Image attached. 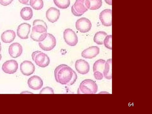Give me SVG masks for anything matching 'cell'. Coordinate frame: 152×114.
I'll return each mask as SVG.
<instances>
[{
	"label": "cell",
	"instance_id": "obj_1",
	"mask_svg": "<svg viewBox=\"0 0 152 114\" xmlns=\"http://www.w3.org/2000/svg\"><path fill=\"white\" fill-rule=\"evenodd\" d=\"M54 76L56 82L67 86L74 84L77 79V76L75 71L65 64L60 65L56 68Z\"/></svg>",
	"mask_w": 152,
	"mask_h": 114
},
{
	"label": "cell",
	"instance_id": "obj_2",
	"mask_svg": "<svg viewBox=\"0 0 152 114\" xmlns=\"http://www.w3.org/2000/svg\"><path fill=\"white\" fill-rule=\"evenodd\" d=\"M33 26L31 38L34 41H42L47 34L48 26L46 23L42 20L36 19L34 21Z\"/></svg>",
	"mask_w": 152,
	"mask_h": 114
},
{
	"label": "cell",
	"instance_id": "obj_3",
	"mask_svg": "<svg viewBox=\"0 0 152 114\" xmlns=\"http://www.w3.org/2000/svg\"><path fill=\"white\" fill-rule=\"evenodd\" d=\"M98 90V86L96 83L90 79H86L80 83L77 90L78 94H95Z\"/></svg>",
	"mask_w": 152,
	"mask_h": 114
},
{
	"label": "cell",
	"instance_id": "obj_4",
	"mask_svg": "<svg viewBox=\"0 0 152 114\" xmlns=\"http://www.w3.org/2000/svg\"><path fill=\"white\" fill-rule=\"evenodd\" d=\"M31 56L36 64L39 67H45L50 64V59L48 56L41 51L37 50L33 52Z\"/></svg>",
	"mask_w": 152,
	"mask_h": 114
},
{
	"label": "cell",
	"instance_id": "obj_5",
	"mask_svg": "<svg viewBox=\"0 0 152 114\" xmlns=\"http://www.w3.org/2000/svg\"><path fill=\"white\" fill-rule=\"evenodd\" d=\"M56 42V39L54 36L52 34L47 33L45 39L42 41L39 42L38 44L42 50L50 51L55 47Z\"/></svg>",
	"mask_w": 152,
	"mask_h": 114
},
{
	"label": "cell",
	"instance_id": "obj_6",
	"mask_svg": "<svg viewBox=\"0 0 152 114\" xmlns=\"http://www.w3.org/2000/svg\"><path fill=\"white\" fill-rule=\"evenodd\" d=\"M86 0H76L71 7L72 12L74 15L80 16L88 10L86 6Z\"/></svg>",
	"mask_w": 152,
	"mask_h": 114
},
{
	"label": "cell",
	"instance_id": "obj_7",
	"mask_svg": "<svg viewBox=\"0 0 152 114\" xmlns=\"http://www.w3.org/2000/svg\"><path fill=\"white\" fill-rule=\"evenodd\" d=\"M63 37L66 43L68 45L73 46L78 43V39L75 32L70 28L66 29L63 32Z\"/></svg>",
	"mask_w": 152,
	"mask_h": 114
},
{
	"label": "cell",
	"instance_id": "obj_8",
	"mask_svg": "<svg viewBox=\"0 0 152 114\" xmlns=\"http://www.w3.org/2000/svg\"><path fill=\"white\" fill-rule=\"evenodd\" d=\"M105 62L104 60L100 59L97 60L94 63L93 70L94 76L96 79L100 80L103 78Z\"/></svg>",
	"mask_w": 152,
	"mask_h": 114
},
{
	"label": "cell",
	"instance_id": "obj_9",
	"mask_svg": "<svg viewBox=\"0 0 152 114\" xmlns=\"http://www.w3.org/2000/svg\"><path fill=\"white\" fill-rule=\"evenodd\" d=\"M76 29L81 33H86L90 30L92 24L90 21L86 18H81L76 22Z\"/></svg>",
	"mask_w": 152,
	"mask_h": 114
},
{
	"label": "cell",
	"instance_id": "obj_10",
	"mask_svg": "<svg viewBox=\"0 0 152 114\" xmlns=\"http://www.w3.org/2000/svg\"><path fill=\"white\" fill-rule=\"evenodd\" d=\"M31 28V25L27 23H24L20 24L17 29V36L21 39H28Z\"/></svg>",
	"mask_w": 152,
	"mask_h": 114
},
{
	"label": "cell",
	"instance_id": "obj_11",
	"mask_svg": "<svg viewBox=\"0 0 152 114\" xmlns=\"http://www.w3.org/2000/svg\"><path fill=\"white\" fill-rule=\"evenodd\" d=\"M18 69V64L14 60L6 61L3 64L2 69L5 73L12 74L15 73Z\"/></svg>",
	"mask_w": 152,
	"mask_h": 114
},
{
	"label": "cell",
	"instance_id": "obj_12",
	"mask_svg": "<svg viewBox=\"0 0 152 114\" xmlns=\"http://www.w3.org/2000/svg\"><path fill=\"white\" fill-rule=\"evenodd\" d=\"M99 19L102 24L106 26L112 25V11L110 9H105L100 14Z\"/></svg>",
	"mask_w": 152,
	"mask_h": 114
},
{
	"label": "cell",
	"instance_id": "obj_13",
	"mask_svg": "<svg viewBox=\"0 0 152 114\" xmlns=\"http://www.w3.org/2000/svg\"><path fill=\"white\" fill-rule=\"evenodd\" d=\"M35 66L31 61L25 60L20 64V70L24 75L29 76L32 74L35 71Z\"/></svg>",
	"mask_w": 152,
	"mask_h": 114
},
{
	"label": "cell",
	"instance_id": "obj_14",
	"mask_svg": "<svg viewBox=\"0 0 152 114\" xmlns=\"http://www.w3.org/2000/svg\"><path fill=\"white\" fill-rule=\"evenodd\" d=\"M75 68L76 71L80 74L84 75L89 71L90 66L88 63L85 60L80 59L76 61Z\"/></svg>",
	"mask_w": 152,
	"mask_h": 114
},
{
	"label": "cell",
	"instance_id": "obj_15",
	"mask_svg": "<svg viewBox=\"0 0 152 114\" xmlns=\"http://www.w3.org/2000/svg\"><path fill=\"white\" fill-rule=\"evenodd\" d=\"M28 84L30 88L37 90L42 88L43 85V82L40 77L37 75H34L28 80Z\"/></svg>",
	"mask_w": 152,
	"mask_h": 114
},
{
	"label": "cell",
	"instance_id": "obj_16",
	"mask_svg": "<svg viewBox=\"0 0 152 114\" xmlns=\"http://www.w3.org/2000/svg\"><path fill=\"white\" fill-rule=\"evenodd\" d=\"M60 15L59 10L56 8L51 7L46 12V18L49 21L52 23L56 22L59 18Z\"/></svg>",
	"mask_w": 152,
	"mask_h": 114
},
{
	"label": "cell",
	"instance_id": "obj_17",
	"mask_svg": "<svg viewBox=\"0 0 152 114\" xmlns=\"http://www.w3.org/2000/svg\"><path fill=\"white\" fill-rule=\"evenodd\" d=\"M99 53V48L96 46H91L83 50L81 53L82 56L86 58H92Z\"/></svg>",
	"mask_w": 152,
	"mask_h": 114
},
{
	"label": "cell",
	"instance_id": "obj_18",
	"mask_svg": "<svg viewBox=\"0 0 152 114\" xmlns=\"http://www.w3.org/2000/svg\"><path fill=\"white\" fill-rule=\"evenodd\" d=\"M22 52V47L18 42L14 43L9 47V54L12 58H16L19 57L21 55Z\"/></svg>",
	"mask_w": 152,
	"mask_h": 114
},
{
	"label": "cell",
	"instance_id": "obj_19",
	"mask_svg": "<svg viewBox=\"0 0 152 114\" xmlns=\"http://www.w3.org/2000/svg\"><path fill=\"white\" fill-rule=\"evenodd\" d=\"M15 37V33L13 30H8L2 33L1 38L4 42L6 43H10L13 41Z\"/></svg>",
	"mask_w": 152,
	"mask_h": 114
},
{
	"label": "cell",
	"instance_id": "obj_20",
	"mask_svg": "<svg viewBox=\"0 0 152 114\" xmlns=\"http://www.w3.org/2000/svg\"><path fill=\"white\" fill-rule=\"evenodd\" d=\"M20 15L22 18L26 20H30L33 15V10L32 9L29 7H25L21 10Z\"/></svg>",
	"mask_w": 152,
	"mask_h": 114
},
{
	"label": "cell",
	"instance_id": "obj_21",
	"mask_svg": "<svg viewBox=\"0 0 152 114\" xmlns=\"http://www.w3.org/2000/svg\"><path fill=\"white\" fill-rule=\"evenodd\" d=\"M86 6L90 10H96L102 6V0H86Z\"/></svg>",
	"mask_w": 152,
	"mask_h": 114
},
{
	"label": "cell",
	"instance_id": "obj_22",
	"mask_svg": "<svg viewBox=\"0 0 152 114\" xmlns=\"http://www.w3.org/2000/svg\"><path fill=\"white\" fill-rule=\"evenodd\" d=\"M112 59H108L105 62L104 69L103 72V75L107 79H111L112 75Z\"/></svg>",
	"mask_w": 152,
	"mask_h": 114
},
{
	"label": "cell",
	"instance_id": "obj_23",
	"mask_svg": "<svg viewBox=\"0 0 152 114\" xmlns=\"http://www.w3.org/2000/svg\"><path fill=\"white\" fill-rule=\"evenodd\" d=\"M107 35V34L104 31L98 32L95 34L94 38V41L98 45H102L103 44L104 40Z\"/></svg>",
	"mask_w": 152,
	"mask_h": 114
},
{
	"label": "cell",
	"instance_id": "obj_24",
	"mask_svg": "<svg viewBox=\"0 0 152 114\" xmlns=\"http://www.w3.org/2000/svg\"><path fill=\"white\" fill-rule=\"evenodd\" d=\"M29 4L34 9L37 10H41L44 6L42 0H30Z\"/></svg>",
	"mask_w": 152,
	"mask_h": 114
},
{
	"label": "cell",
	"instance_id": "obj_25",
	"mask_svg": "<svg viewBox=\"0 0 152 114\" xmlns=\"http://www.w3.org/2000/svg\"><path fill=\"white\" fill-rule=\"evenodd\" d=\"M56 5L60 9H65L68 8L70 5V0H53Z\"/></svg>",
	"mask_w": 152,
	"mask_h": 114
},
{
	"label": "cell",
	"instance_id": "obj_26",
	"mask_svg": "<svg viewBox=\"0 0 152 114\" xmlns=\"http://www.w3.org/2000/svg\"><path fill=\"white\" fill-rule=\"evenodd\" d=\"M112 35H108L105 37L103 42L105 46L111 50L112 49Z\"/></svg>",
	"mask_w": 152,
	"mask_h": 114
},
{
	"label": "cell",
	"instance_id": "obj_27",
	"mask_svg": "<svg viewBox=\"0 0 152 114\" xmlns=\"http://www.w3.org/2000/svg\"><path fill=\"white\" fill-rule=\"evenodd\" d=\"M40 94H53L54 91L53 89L50 87H46L43 88L40 91Z\"/></svg>",
	"mask_w": 152,
	"mask_h": 114
},
{
	"label": "cell",
	"instance_id": "obj_28",
	"mask_svg": "<svg viewBox=\"0 0 152 114\" xmlns=\"http://www.w3.org/2000/svg\"><path fill=\"white\" fill-rule=\"evenodd\" d=\"M13 0H0V4L4 6H7L10 4Z\"/></svg>",
	"mask_w": 152,
	"mask_h": 114
},
{
	"label": "cell",
	"instance_id": "obj_29",
	"mask_svg": "<svg viewBox=\"0 0 152 114\" xmlns=\"http://www.w3.org/2000/svg\"><path fill=\"white\" fill-rule=\"evenodd\" d=\"M18 1L20 2L22 4L27 5H29V2L30 0H18Z\"/></svg>",
	"mask_w": 152,
	"mask_h": 114
},
{
	"label": "cell",
	"instance_id": "obj_30",
	"mask_svg": "<svg viewBox=\"0 0 152 114\" xmlns=\"http://www.w3.org/2000/svg\"><path fill=\"white\" fill-rule=\"evenodd\" d=\"M105 2L108 4L112 5V0H104Z\"/></svg>",
	"mask_w": 152,
	"mask_h": 114
},
{
	"label": "cell",
	"instance_id": "obj_31",
	"mask_svg": "<svg viewBox=\"0 0 152 114\" xmlns=\"http://www.w3.org/2000/svg\"><path fill=\"white\" fill-rule=\"evenodd\" d=\"M1 42H0V53H1Z\"/></svg>",
	"mask_w": 152,
	"mask_h": 114
},
{
	"label": "cell",
	"instance_id": "obj_32",
	"mask_svg": "<svg viewBox=\"0 0 152 114\" xmlns=\"http://www.w3.org/2000/svg\"><path fill=\"white\" fill-rule=\"evenodd\" d=\"M2 58V56L1 54H0V61L1 60Z\"/></svg>",
	"mask_w": 152,
	"mask_h": 114
}]
</instances>
